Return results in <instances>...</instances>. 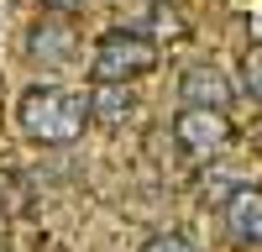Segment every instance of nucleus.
<instances>
[{
    "label": "nucleus",
    "mask_w": 262,
    "mask_h": 252,
    "mask_svg": "<svg viewBox=\"0 0 262 252\" xmlns=\"http://www.w3.org/2000/svg\"><path fill=\"white\" fill-rule=\"evenodd\" d=\"M16 126L42 147H69L90 126V95L69 84H32L16 100Z\"/></svg>",
    "instance_id": "nucleus-1"
},
{
    "label": "nucleus",
    "mask_w": 262,
    "mask_h": 252,
    "mask_svg": "<svg viewBox=\"0 0 262 252\" xmlns=\"http://www.w3.org/2000/svg\"><path fill=\"white\" fill-rule=\"evenodd\" d=\"M152 69H158V42L137 27H111L95 42V58H90L95 84H137Z\"/></svg>",
    "instance_id": "nucleus-2"
},
{
    "label": "nucleus",
    "mask_w": 262,
    "mask_h": 252,
    "mask_svg": "<svg viewBox=\"0 0 262 252\" xmlns=\"http://www.w3.org/2000/svg\"><path fill=\"white\" fill-rule=\"evenodd\" d=\"M173 142H179V153L189 158H215L226 153L236 142V126L226 111H215V105H184L179 116H173Z\"/></svg>",
    "instance_id": "nucleus-3"
},
{
    "label": "nucleus",
    "mask_w": 262,
    "mask_h": 252,
    "mask_svg": "<svg viewBox=\"0 0 262 252\" xmlns=\"http://www.w3.org/2000/svg\"><path fill=\"white\" fill-rule=\"evenodd\" d=\"M27 58L37 63V69H69V63H79V27L69 21V11H53V16H42L37 27L27 32Z\"/></svg>",
    "instance_id": "nucleus-4"
},
{
    "label": "nucleus",
    "mask_w": 262,
    "mask_h": 252,
    "mask_svg": "<svg viewBox=\"0 0 262 252\" xmlns=\"http://www.w3.org/2000/svg\"><path fill=\"white\" fill-rule=\"evenodd\" d=\"M179 95H184V105H215V111H226L231 105V79L215 63H189L179 74Z\"/></svg>",
    "instance_id": "nucleus-5"
},
{
    "label": "nucleus",
    "mask_w": 262,
    "mask_h": 252,
    "mask_svg": "<svg viewBox=\"0 0 262 252\" xmlns=\"http://www.w3.org/2000/svg\"><path fill=\"white\" fill-rule=\"evenodd\" d=\"M131 116H137V90L131 84H95L90 90V121L95 126H126Z\"/></svg>",
    "instance_id": "nucleus-6"
},
{
    "label": "nucleus",
    "mask_w": 262,
    "mask_h": 252,
    "mask_svg": "<svg viewBox=\"0 0 262 252\" xmlns=\"http://www.w3.org/2000/svg\"><path fill=\"white\" fill-rule=\"evenodd\" d=\"M226 231L242 247H262V189H242L226 205Z\"/></svg>",
    "instance_id": "nucleus-7"
},
{
    "label": "nucleus",
    "mask_w": 262,
    "mask_h": 252,
    "mask_svg": "<svg viewBox=\"0 0 262 252\" xmlns=\"http://www.w3.org/2000/svg\"><path fill=\"white\" fill-rule=\"evenodd\" d=\"M242 90L262 105V42H252V48L242 53Z\"/></svg>",
    "instance_id": "nucleus-8"
},
{
    "label": "nucleus",
    "mask_w": 262,
    "mask_h": 252,
    "mask_svg": "<svg viewBox=\"0 0 262 252\" xmlns=\"http://www.w3.org/2000/svg\"><path fill=\"white\" fill-rule=\"evenodd\" d=\"M142 252H194V247H189L184 237H152V242H147Z\"/></svg>",
    "instance_id": "nucleus-9"
},
{
    "label": "nucleus",
    "mask_w": 262,
    "mask_h": 252,
    "mask_svg": "<svg viewBox=\"0 0 262 252\" xmlns=\"http://www.w3.org/2000/svg\"><path fill=\"white\" fill-rule=\"evenodd\" d=\"M42 6H53V11H69V16H74V11H90L95 0H42Z\"/></svg>",
    "instance_id": "nucleus-10"
},
{
    "label": "nucleus",
    "mask_w": 262,
    "mask_h": 252,
    "mask_svg": "<svg viewBox=\"0 0 262 252\" xmlns=\"http://www.w3.org/2000/svg\"><path fill=\"white\" fill-rule=\"evenodd\" d=\"M121 6H152V0H121Z\"/></svg>",
    "instance_id": "nucleus-11"
}]
</instances>
